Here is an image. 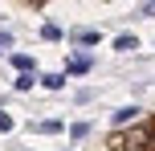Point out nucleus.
<instances>
[{
  "label": "nucleus",
  "instance_id": "1",
  "mask_svg": "<svg viewBox=\"0 0 155 151\" xmlns=\"http://www.w3.org/2000/svg\"><path fill=\"white\" fill-rule=\"evenodd\" d=\"M114 151H155V139H151V131H127Z\"/></svg>",
  "mask_w": 155,
  "mask_h": 151
},
{
  "label": "nucleus",
  "instance_id": "2",
  "mask_svg": "<svg viewBox=\"0 0 155 151\" xmlns=\"http://www.w3.org/2000/svg\"><path fill=\"white\" fill-rule=\"evenodd\" d=\"M74 41H78V45H86V49H90V45H98L102 37H98L94 29H78V33H74Z\"/></svg>",
  "mask_w": 155,
  "mask_h": 151
},
{
  "label": "nucleus",
  "instance_id": "3",
  "mask_svg": "<svg viewBox=\"0 0 155 151\" xmlns=\"http://www.w3.org/2000/svg\"><path fill=\"white\" fill-rule=\"evenodd\" d=\"M135 114H139V106H123V110H114V127H123V123H131Z\"/></svg>",
  "mask_w": 155,
  "mask_h": 151
},
{
  "label": "nucleus",
  "instance_id": "4",
  "mask_svg": "<svg viewBox=\"0 0 155 151\" xmlns=\"http://www.w3.org/2000/svg\"><path fill=\"white\" fill-rule=\"evenodd\" d=\"M41 86H49V90H61V86H65V78H61V74H41Z\"/></svg>",
  "mask_w": 155,
  "mask_h": 151
},
{
  "label": "nucleus",
  "instance_id": "5",
  "mask_svg": "<svg viewBox=\"0 0 155 151\" xmlns=\"http://www.w3.org/2000/svg\"><path fill=\"white\" fill-rule=\"evenodd\" d=\"M135 45H139V37H135V33H123V37L114 41V49H123V53H127V49H135Z\"/></svg>",
  "mask_w": 155,
  "mask_h": 151
},
{
  "label": "nucleus",
  "instance_id": "6",
  "mask_svg": "<svg viewBox=\"0 0 155 151\" xmlns=\"http://www.w3.org/2000/svg\"><path fill=\"white\" fill-rule=\"evenodd\" d=\"M12 65H16V70H37V61H33L29 53H16V57H12Z\"/></svg>",
  "mask_w": 155,
  "mask_h": 151
},
{
  "label": "nucleus",
  "instance_id": "7",
  "mask_svg": "<svg viewBox=\"0 0 155 151\" xmlns=\"http://www.w3.org/2000/svg\"><path fill=\"white\" fill-rule=\"evenodd\" d=\"M86 70H90V57H74L70 61V74H86Z\"/></svg>",
  "mask_w": 155,
  "mask_h": 151
},
{
  "label": "nucleus",
  "instance_id": "8",
  "mask_svg": "<svg viewBox=\"0 0 155 151\" xmlns=\"http://www.w3.org/2000/svg\"><path fill=\"white\" fill-rule=\"evenodd\" d=\"M41 37H45V41H61V29H57V25H45V29H41Z\"/></svg>",
  "mask_w": 155,
  "mask_h": 151
},
{
  "label": "nucleus",
  "instance_id": "9",
  "mask_svg": "<svg viewBox=\"0 0 155 151\" xmlns=\"http://www.w3.org/2000/svg\"><path fill=\"white\" fill-rule=\"evenodd\" d=\"M70 135H74V139H86V135H90V127H86V123H74Z\"/></svg>",
  "mask_w": 155,
  "mask_h": 151
},
{
  "label": "nucleus",
  "instance_id": "10",
  "mask_svg": "<svg viewBox=\"0 0 155 151\" xmlns=\"http://www.w3.org/2000/svg\"><path fill=\"white\" fill-rule=\"evenodd\" d=\"M0 131H12V119H8L4 110H0Z\"/></svg>",
  "mask_w": 155,
  "mask_h": 151
},
{
  "label": "nucleus",
  "instance_id": "11",
  "mask_svg": "<svg viewBox=\"0 0 155 151\" xmlns=\"http://www.w3.org/2000/svg\"><path fill=\"white\" fill-rule=\"evenodd\" d=\"M139 12H143V16H155V0H147V4H143Z\"/></svg>",
  "mask_w": 155,
  "mask_h": 151
},
{
  "label": "nucleus",
  "instance_id": "12",
  "mask_svg": "<svg viewBox=\"0 0 155 151\" xmlns=\"http://www.w3.org/2000/svg\"><path fill=\"white\" fill-rule=\"evenodd\" d=\"M151 139H155V127H151Z\"/></svg>",
  "mask_w": 155,
  "mask_h": 151
}]
</instances>
